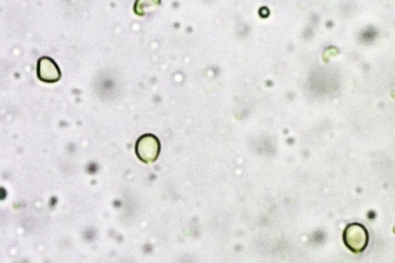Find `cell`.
I'll list each match as a JSON object with an SVG mask.
<instances>
[{
  "instance_id": "6da1fadb",
  "label": "cell",
  "mask_w": 395,
  "mask_h": 263,
  "mask_svg": "<svg viewBox=\"0 0 395 263\" xmlns=\"http://www.w3.org/2000/svg\"><path fill=\"white\" fill-rule=\"evenodd\" d=\"M343 240L349 251L355 254H360L365 251L369 243V234L367 228L360 223H351L345 229Z\"/></svg>"
},
{
  "instance_id": "7a4b0ae2",
  "label": "cell",
  "mask_w": 395,
  "mask_h": 263,
  "mask_svg": "<svg viewBox=\"0 0 395 263\" xmlns=\"http://www.w3.org/2000/svg\"><path fill=\"white\" fill-rule=\"evenodd\" d=\"M160 142L154 135L146 134L141 136L135 144L136 155L144 163L155 162L160 156Z\"/></svg>"
},
{
  "instance_id": "3957f363",
  "label": "cell",
  "mask_w": 395,
  "mask_h": 263,
  "mask_svg": "<svg viewBox=\"0 0 395 263\" xmlns=\"http://www.w3.org/2000/svg\"><path fill=\"white\" fill-rule=\"evenodd\" d=\"M37 75L39 81L54 84L61 80V71L57 64L49 57L39 59L37 65Z\"/></svg>"
}]
</instances>
